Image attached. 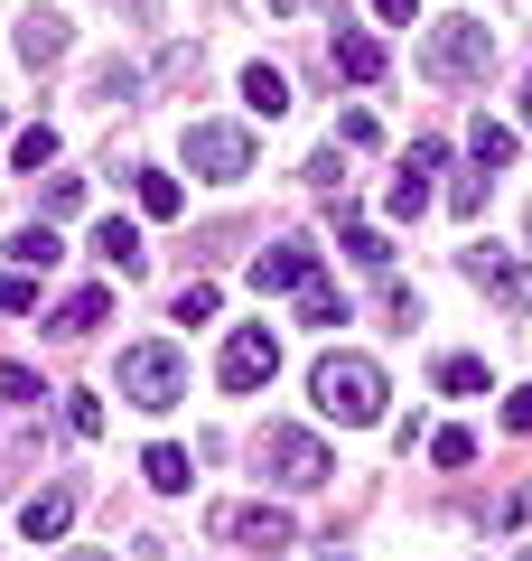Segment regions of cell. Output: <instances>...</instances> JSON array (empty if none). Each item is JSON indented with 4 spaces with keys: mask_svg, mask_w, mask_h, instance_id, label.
I'll return each mask as SVG.
<instances>
[{
    "mask_svg": "<svg viewBox=\"0 0 532 561\" xmlns=\"http://www.w3.org/2000/svg\"><path fill=\"white\" fill-rule=\"evenodd\" d=\"M309 393H317V412H327V421L374 431V421H383V365H374V356H317Z\"/></svg>",
    "mask_w": 532,
    "mask_h": 561,
    "instance_id": "obj_1",
    "label": "cell"
},
{
    "mask_svg": "<svg viewBox=\"0 0 532 561\" xmlns=\"http://www.w3.org/2000/svg\"><path fill=\"white\" fill-rule=\"evenodd\" d=\"M420 76H430V84L495 76V20H439L430 38H420Z\"/></svg>",
    "mask_w": 532,
    "mask_h": 561,
    "instance_id": "obj_2",
    "label": "cell"
},
{
    "mask_svg": "<svg viewBox=\"0 0 532 561\" xmlns=\"http://www.w3.org/2000/svg\"><path fill=\"white\" fill-rule=\"evenodd\" d=\"M122 393H131L140 412H169V402H187V356H177V346H159V337L122 346Z\"/></svg>",
    "mask_w": 532,
    "mask_h": 561,
    "instance_id": "obj_3",
    "label": "cell"
},
{
    "mask_svg": "<svg viewBox=\"0 0 532 561\" xmlns=\"http://www.w3.org/2000/svg\"><path fill=\"white\" fill-rule=\"evenodd\" d=\"M187 169L216 187H243L253 179V131L243 122H187Z\"/></svg>",
    "mask_w": 532,
    "mask_h": 561,
    "instance_id": "obj_4",
    "label": "cell"
},
{
    "mask_svg": "<svg viewBox=\"0 0 532 561\" xmlns=\"http://www.w3.org/2000/svg\"><path fill=\"white\" fill-rule=\"evenodd\" d=\"M271 375H280V337L262 319H243L234 337H224V356H216V383H224V393H262Z\"/></svg>",
    "mask_w": 532,
    "mask_h": 561,
    "instance_id": "obj_5",
    "label": "cell"
},
{
    "mask_svg": "<svg viewBox=\"0 0 532 561\" xmlns=\"http://www.w3.org/2000/svg\"><path fill=\"white\" fill-rule=\"evenodd\" d=\"M206 534H224V542H243V552H262V561H280L290 552V515H271V505H216L206 515Z\"/></svg>",
    "mask_w": 532,
    "mask_h": 561,
    "instance_id": "obj_6",
    "label": "cell"
},
{
    "mask_svg": "<svg viewBox=\"0 0 532 561\" xmlns=\"http://www.w3.org/2000/svg\"><path fill=\"white\" fill-rule=\"evenodd\" d=\"M262 468H271L280 486H327V440H317V431H271V440H262Z\"/></svg>",
    "mask_w": 532,
    "mask_h": 561,
    "instance_id": "obj_7",
    "label": "cell"
},
{
    "mask_svg": "<svg viewBox=\"0 0 532 561\" xmlns=\"http://www.w3.org/2000/svg\"><path fill=\"white\" fill-rule=\"evenodd\" d=\"M439 160H449V150H439V140H420L412 160H402V179L383 187V216H393V225H412L420 206H430V169H439Z\"/></svg>",
    "mask_w": 532,
    "mask_h": 561,
    "instance_id": "obj_8",
    "label": "cell"
},
{
    "mask_svg": "<svg viewBox=\"0 0 532 561\" xmlns=\"http://www.w3.org/2000/svg\"><path fill=\"white\" fill-rule=\"evenodd\" d=\"M309 272H317V253H309V243H271V253H253V290H262V300L299 290Z\"/></svg>",
    "mask_w": 532,
    "mask_h": 561,
    "instance_id": "obj_9",
    "label": "cell"
},
{
    "mask_svg": "<svg viewBox=\"0 0 532 561\" xmlns=\"http://www.w3.org/2000/svg\"><path fill=\"white\" fill-rule=\"evenodd\" d=\"M336 243H346V262H365V272H393V243H383V225H365L355 206H336Z\"/></svg>",
    "mask_w": 532,
    "mask_h": 561,
    "instance_id": "obj_10",
    "label": "cell"
},
{
    "mask_svg": "<svg viewBox=\"0 0 532 561\" xmlns=\"http://www.w3.org/2000/svg\"><path fill=\"white\" fill-rule=\"evenodd\" d=\"M66 524H76V486H47V496L20 505V534H28V542H57Z\"/></svg>",
    "mask_w": 532,
    "mask_h": 561,
    "instance_id": "obj_11",
    "label": "cell"
},
{
    "mask_svg": "<svg viewBox=\"0 0 532 561\" xmlns=\"http://www.w3.org/2000/svg\"><path fill=\"white\" fill-rule=\"evenodd\" d=\"M66 47H76V28H66L57 10H28V20H20V57H28V66H57Z\"/></svg>",
    "mask_w": 532,
    "mask_h": 561,
    "instance_id": "obj_12",
    "label": "cell"
},
{
    "mask_svg": "<svg viewBox=\"0 0 532 561\" xmlns=\"http://www.w3.org/2000/svg\"><path fill=\"white\" fill-rule=\"evenodd\" d=\"M467 280L486 290V300H523V262H513V253H486V243L467 253Z\"/></svg>",
    "mask_w": 532,
    "mask_h": 561,
    "instance_id": "obj_13",
    "label": "cell"
},
{
    "mask_svg": "<svg viewBox=\"0 0 532 561\" xmlns=\"http://www.w3.org/2000/svg\"><path fill=\"white\" fill-rule=\"evenodd\" d=\"M327 57H336V76H346V84H374V76H383V47L365 38V28H336Z\"/></svg>",
    "mask_w": 532,
    "mask_h": 561,
    "instance_id": "obj_14",
    "label": "cell"
},
{
    "mask_svg": "<svg viewBox=\"0 0 532 561\" xmlns=\"http://www.w3.org/2000/svg\"><path fill=\"white\" fill-rule=\"evenodd\" d=\"M94 253L113 262L122 280H140V272H150V243H140V225H122V216H113V225H103V234H94Z\"/></svg>",
    "mask_w": 532,
    "mask_h": 561,
    "instance_id": "obj_15",
    "label": "cell"
},
{
    "mask_svg": "<svg viewBox=\"0 0 532 561\" xmlns=\"http://www.w3.org/2000/svg\"><path fill=\"white\" fill-rule=\"evenodd\" d=\"M140 478H150L159 496H177V486L197 478V459H187V449H177V440H150V449H140Z\"/></svg>",
    "mask_w": 532,
    "mask_h": 561,
    "instance_id": "obj_16",
    "label": "cell"
},
{
    "mask_svg": "<svg viewBox=\"0 0 532 561\" xmlns=\"http://www.w3.org/2000/svg\"><path fill=\"white\" fill-rule=\"evenodd\" d=\"M243 103H253L262 122H280L290 113V76H280V66H243Z\"/></svg>",
    "mask_w": 532,
    "mask_h": 561,
    "instance_id": "obj_17",
    "label": "cell"
},
{
    "mask_svg": "<svg viewBox=\"0 0 532 561\" xmlns=\"http://www.w3.org/2000/svg\"><path fill=\"white\" fill-rule=\"evenodd\" d=\"M103 319H113V290H76V300H57V337H94Z\"/></svg>",
    "mask_w": 532,
    "mask_h": 561,
    "instance_id": "obj_18",
    "label": "cell"
},
{
    "mask_svg": "<svg viewBox=\"0 0 532 561\" xmlns=\"http://www.w3.org/2000/svg\"><path fill=\"white\" fill-rule=\"evenodd\" d=\"M290 300H299V319H309V328H336V319H346V300H336V280H327V272H309Z\"/></svg>",
    "mask_w": 532,
    "mask_h": 561,
    "instance_id": "obj_19",
    "label": "cell"
},
{
    "mask_svg": "<svg viewBox=\"0 0 532 561\" xmlns=\"http://www.w3.org/2000/svg\"><path fill=\"white\" fill-rule=\"evenodd\" d=\"M467 150H476V169H513V150H523V140H513L505 122H476V131H467Z\"/></svg>",
    "mask_w": 532,
    "mask_h": 561,
    "instance_id": "obj_20",
    "label": "cell"
},
{
    "mask_svg": "<svg viewBox=\"0 0 532 561\" xmlns=\"http://www.w3.org/2000/svg\"><path fill=\"white\" fill-rule=\"evenodd\" d=\"M177 206H187V187L169 169H140V216H177Z\"/></svg>",
    "mask_w": 532,
    "mask_h": 561,
    "instance_id": "obj_21",
    "label": "cell"
},
{
    "mask_svg": "<svg viewBox=\"0 0 532 561\" xmlns=\"http://www.w3.org/2000/svg\"><path fill=\"white\" fill-rule=\"evenodd\" d=\"M66 243L47 234V225H20V234H10V262H20V272H38V262H57Z\"/></svg>",
    "mask_w": 532,
    "mask_h": 561,
    "instance_id": "obj_22",
    "label": "cell"
},
{
    "mask_svg": "<svg viewBox=\"0 0 532 561\" xmlns=\"http://www.w3.org/2000/svg\"><path fill=\"white\" fill-rule=\"evenodd\" d=\"M383 319H393V328H420V290H412V280H393V272H383Z\"/></svg>",
    "mask_w": 532,
    "mask_h": 561,
    "instance_id": "obj_23",
    "label": "cell"
},
{
    "mask_svg": "<svg viewBox=\"0 0 532 561\" xmlns=\"http://www.w3.org/2000/svg\"><path fill=\"white\" fill-rule=\"evenodd\" d=\"M486 365H476V356H449V365H439V393H486Z\"/></svg>",
    "mask_w": 532,
    "mask_h": 561,
    "instance_id": "obj_24",
    "label": "cell"
},
{
    "mask_svg": "<svg viewBox=\"0 0 532 561\" xmlns=\"http://www.w3.org/2000/svg\"><path fill=\"white\" fill-rule=\"evenodd\" d=\"M10 160H20V169H38V179H47V169H57V131H20V150H10Z\"/></svg>",
    "mask_w": 532,
    "mask_h": 561,
    "instance_id": "obj_25",
    "label": "cell"
},
{
    "mask_svg": "<svg viewBox=\"0 0 532 561\" xmlns=\"http://www.w3.org/2000/svg\"><path fill=\"white\" fill-rule=\"evenodd\" d=\"M336 140H346V150H374L383 122H374V113H336Z\"/></svg>",
    "mask_w": 532,
    "mask_h": 561,
    "instance_id": "obj_26",
    "label": "cell"
},
{
    "mask_svg": "<svg viewBox=\"0 0 532 561\" xmlns=\"http://www.w3.org/2000/svg\"><path fill=\"white\" fill-rule=\"evenodd\" d=\"M177 319H187V328L216 319V280H187V290H177Z\"/></svg>",
    "mask_w": 532,
    "mask_h": 561,
    "instance_id": "obj_27",
    "label": "cell"
},
{
    "mask_svg": "<svg viewBox=\"0 0 532 561\" xmlns=\"http://www.w3.org/2000/svg\"><path fill=\"white\" fill-rule=\"evenodd\" d=\"M0 309H10V319H20V309H38V280H28V272H0Z\"/></svg>",
    "mask_w": 532,
    "mask_h": 561,
    "instance_id": "obj_28",
    "label": "cell"
},
{
    "mask_svg": "<svg viewBox=\"0 0 532 561\" xmlns=\"http://www.w3.org/2000/svg\"><path fill=\"white\" fill-rule=\"evenodd\" d=\"M38 393H47V383L28 375V365H0V402H38Z\"/></svg>",
    "mask_w": 532,
    "mask_h": 561,
    "instance_id": "obj_29",
    "label": "cell"
},
{
    "mask_svg": "<svg viewBox=\"0 0 532 561\" xmlns=\"http://www.w3.org/2000/svg\"><path fill=\"white\" fill-rule=\"evenodd\" d=\"M430 459H439V468H467V459H476V440H467V431H439Z\"/></svg>",
    "mask_w": 532,
    "mask_h": 561,
    "instance_id": "obj_30",
    "label": "cell"
},
{
    "mask_svg": "<svg viewBox=\"0 0 532 561\" xmlns=\"http://www.w3.org/2000/svg\"><path fill=\"white\" fill-rule=\"evenodd\" d=\"M336 179H346V140H336V150H317V160H309V187H336Z\"/></svg>",
    "mask_w": 532,
    "mask_h": 561,
    "instance_id": "obj_31",
    "label": "cell"
},
{
    "mask_svg": "<svg viewBox=\"0 0 532 561\" xmlns=\"http://www.w3.org/2000/svg\"><path fill=\"white\" fill-rule=\"evenodd\" d=\"M449 206H458V216H476V206H486V169H467V179L449 187Z\"/></svg>",
    "mask_w": 532,
    "mask_h": 561,
    "instance_id": "obj_32",
    "label": "cell"
},
{
    "mask_svg": "<svg viewBox=\"0 0 532 561\" xmlns=\"http://www.w3.org/2000/svg\"><path fill=\"white\" fill-rule=\"evenodd\" d=\"M84 206V179H47V216H76Z\"/></svg>",
    "mask_w": 532,
    "mask_h": 561,
    "instance_id": "obj_33",
    "label": "cell"
},
{
    "mask_svg": "<svg viewBox=\"0 0 532 561\" xmlns=\"http://www.w3.org/2000/svg\"><path fill=\"white\" fill-rule=\"evenodd\" d=\"M505 431H532V393H505Z\"/></svg>",
    "mask_w": 532,
    "mask_h": 561,
    "instance_id": "obj_34",
    "label": "cell"
},
{
    "mask_svg": "<svg viewBox=\"0 0 532 561\" xmlns=\"http://www.w3.org/2000/svg\"><path fill=\"white\" fill-rule=\"evenodd\" d=\"M374 20H393V28H402V20H420V0H374Z\"/></svg>",
    "mask_w": 532,
    "mask_h": 561,
    "instance_id": "obj_35",
    "label": "cell"
},
{
    "mask_svg": "<svg viewBox=\"0 0 532 561\" xmlns=\"http://www.w3.org/2000/svg\"><path fill=\"white\" fill-rule=\"evenodd\" d=\"M309 10H317V0H271V20H309Z\"/></svg>",
    "mask_w": 532,
    "mask_h": 561,
    "instance_id": "obj_36",
    "label": "cell"
},
{
    "mask_svg": "<svg viewBox=\"0 0 532 561\" xmlns=\"http://www.w3.org/2000/svg\"><path fill=\"white\" fill-rule=\"evenodd\" d=\"M76 561H113V552H76Z\"/></svg>",
    "mask_w": 532,
    "mask_h": 561,
    "instance_id": "obj_37",
    "label": "cell"
},
{
    "mask_svg": "<svg viewBox=\"0 0 532 561\" xmlns=\"http://www.w3.org/2000/svg\"><path fill=\"white\" fill-rule=\"evenodd\" d=\"M523 122H532V94H523Z\"/></svg>",
    "mask_w": 532,
    "mask_h": 561,
    "instance_id": "obj_38",
    "label": "cell"
},
{
    "mask_svg": "<svg viewBox=\"0 0 532 561\" xmlns=\"http://www.w3.org/2000/svg\"><path fill=\"white\" fill-rule=\"evenodd\" d=\"M513 561H532V552H513Z\"/></svg>",
    "mask_w": 532,
    "mask_h": 561,
    "instance_id": "obj_39",
    "label": "cell"
}]
</instances>
